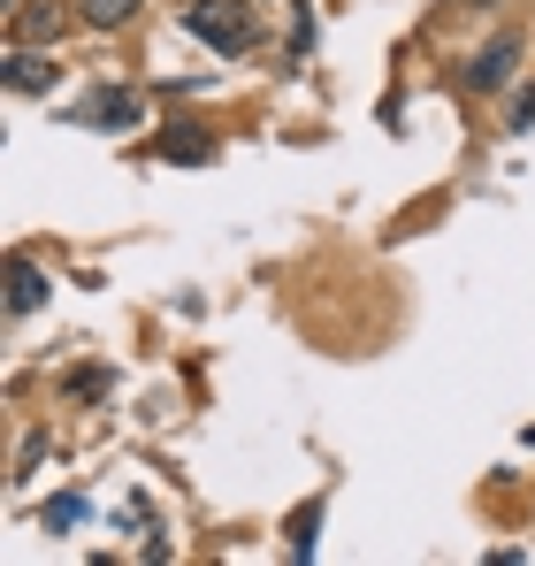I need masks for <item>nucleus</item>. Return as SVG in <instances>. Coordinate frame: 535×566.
I'll return each instance as SVG.
<instances>
[{
    "label": "nucleus",
    "mask_w": 535,
    "mask_h": 566,
    "mask_svg": "<svg viewBox=\"0 0 535 566\" xmlns=\"http://www.w3.org/2000/svg\"><path fill=\"white\" fill-rule=\"evenodd\" d=\"M183 23H191L214 54H245V46L261 39V31H253V15H245V8H230V0H191V8H183Z\"/></svg>",
    "instance_id": "f257e3e1"
},
{
    "label": "nucleus",
    "mask_w": 535,
    "mask_h": 566,
    "mask_svg": "<svg viewBox=\"0 0 535 566\" xmlns=\"http://www.w3.org/2000/svg\"><path fill=\"white\" fill-rule=\"evenodd\" d=\"M62 31H70V8L62 0H23L8 15V46H62Z\"/></svg>",
    "instance_id": "f03ea898"
},
{
    "label": "nucleus",
    "mask_w": 535,
    "mask_h": 566,
    "mask_svg": "<svg viewBox=\"0 0 535 566\" xmlns=\"http://www.w3.org/2000/svg\"><path fill=\"white\" fill-rule=\"evenodd\" d=\"M39 306H46V269H39L31 253H15V261H8V314L23 322V314H39Z\"/></svg>",
    "instance_id": "7ed1b4c3"
},
{
    "label": "nucleus",
    "mask_w": 535,
    "mask_h": 566,
    "mask_svg": "<svg viewBox=\"0 0 535 566\" xmlns=\"http://www.w3.org/2000/svg\"><path fill=\"white\" fill-rule=\"evenodd\" d=\"M513 70H521V39H490V54H474L466 85H474V93H497V85H505Z\"/></svg>",
    "instance_id": "20e7f679"
},
{
    "label": "nucleus",
    "mask_w": 535,
    "mask_h": 566,
    "mask_svg": "<svg viewBox=\"0 0 535 566\" xmlns=\"http://www.w3.org/2000/svg\"><path fill=\"white\" fill-rule=\"evenodd\" d=\"M0 85H8V93H54V62L31 54V46H15V54L0 62Z\"/></svg>",
    "instance_id": "39448f33"
},
{
    "label": "nucleus",
    "mask_w": 535,
    "mask_h": 566,
    "mask_svg": "<svg viewBox=\"0 0 535 566\" xmlns=\"http://www.w3.org/2000/svg\"><path fill=\"white\" fill-rule=\"evenodd\" d=\"M77 123H92V130H130V123H138V93H123V85H115V93H92L85 107H77Z\"/></svg>",
    "instance_id": "423d86ee"
},
{
    "label": "nucleus",
    "mask_w": 535,
    "mask_h": 566,
    "mask_svg": "<svg viewBox=\"0 0 535 566\" xmlns=\"http://www.w3.org/2000/svg\"><path fill=\"white\" fill-rule=\"evenodd\" d=\"M138 8H146V0H77V15H85L92 31H123Z\"/></svg>",
    "instance_id": "0eeeda50"
},
{
    "label": "nucleus",
    "mask_w": 535,
    "mask_h": 566,
    "mask_svg": "<svg viewBox=\"0 0 535 566\" xmlns=\"http://www.w3.org/2000/svg\"><path fill=\"white\" fill-rule=\"evenodd\" d=\"M161 154H169V161H207V154H214V138H207V130H169V138H161Z\"/></svg>",
    "instance_id": "6e6552de"
},
{
    "label": "nucleus",
    "mask_w": 535,
    "mask_h": 566,
    "mask_svg": "<svg viewBox=\"0 0 535 566\" xmlns=\"http://www.w3.org/2000/svg\"><path fill=\"white\" fill-rule=\"evenodd\" d=\"M15 8H23V0H8V15H15Z\"/></svg>",
    "instance_id": "1a4fd4ad"
}]
</instances>
